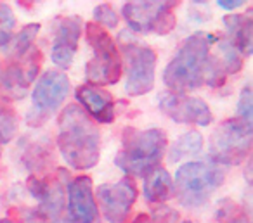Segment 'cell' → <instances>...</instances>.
I'll use <instances>...</instances> for the list:
<instances>
[{
  "label": "cell",
  "mask_w": 253,
  "mask_h": 223,
  "mask_svg": "<svg viewBox=\"0 0 253 223\" xmlns=\"http://www.w3.org/2000/svg\"><path fill=\"white\" fill-rule=\"evenodd\" d=\"M218 54L215 57L218 59V63L222 64V68L225 70V73L236 74L243 70V56L238 52L234 45H232L231 40L225 37L224 40H218Z\"/></svg>",
  "instance_id": "44dd1931"
},
{
  "label": "cell",
  "mask_w": 253,
  "mask_h": 223,
  "mask_svg": "<svg viewBox=\"0 0 253 223\" xmlns=\"http://www.w3.org/2000/svg\"><path fill=\"white\" fill-rule=\"evenodd\" d=\"M224 26L227 30V38L238 49L243 57L252 56L253 52V19L252 9L245 14H229L224 18Z\"/></svg>",
  "instance_id": "2e32d148"
},
{
  "label": "cell",
  "mask_w": 253,
  "mask_h": 223,
  "mask_svg": "<svg viewBox=\"0 0 253 223\" xmlns=\"http://www.w3.org/2000/svg\"><path fill=\"white\" fill-rule=\"evenodd\" d=\"M153 223H177L179 222V215L175 209L167 208V206H156L153 211V216H149Z\"/></svg>",
  "instance_id": "4316f807"
},
{
  "label": "cell",
  "mask_w": 253,
  "mask_h": 223,
  "mask_svg": "<svg viewBox=\"0 0 253 223\" xmlns=\"http://www.w3.org/2000/svg\"><path fill=\"white\" fill-rule=\"evenodd\" d=\"M179 2H126L122 7V16L128 28L137 33L167 35L175 28V7Z\"/></svg>",
  "instance_id": "9c48e42d"
},
{
  "label": "cell",
  "mask_w": 253,
  "mask_h": 223,
  "mask_svg": "<svg viewBox=\"0 0 253 223\" xmlns=\"http://www.w3.org/2000/svg\"><path fill=\"white\" fill-rule=\"evenodd\" d=\"M132 223H153V220L149 218V215H139Z\"/></svg>",
  "instance_id": "f1b7e54d"
},
{
  "label": "cell",
  "mask_w": 253,
  "mask_h": 223,
  "mask_svg": "<svg viewBox=\"0 0 253 223\" xmlns=\"http://www.w3.org/2000/svg\"><path fill=\"white\" fill-rule=\"evenodd\" d=\"M82 28H84V23H82L80 16H68V18L57 19L52 49H50V59L59 70H68L73 64Z\"/></svg>",
  "instance_id": "5bb4252c"
},
{
  "label": "cell",
  "mask_w": 253,
  "mask_h": 223,
  "mask_svg": "<svg viewBox=\"0 0 253 223\" xmlns=\"http://www.w3.org/2000/svg\"><path fill=\"white\" fill-rule=\"evenodd\" d=\"M217 220L222 223H250V218L245 211H241L238 204L231 201V199H225L218 204L217 208Z\"/></svg>",
  "instance_id": "603a6c76"
},
{
  "label": "cell",
  "mask_w": 253,
  "mask_h": 223,
  "mask_svg": "<svg viewBox=\"0 0 253 223\" xmlns=\"http://www.w3.org/2000/svg\"><path fill=\"white\" fill-rule=\"evenodd\" d=\"M94 195L106 222L125 223L137 201V185L134 178L125 177L116 184L99 185Z\"/></svg>",
  "instance_id": "30bf717a"
},
{
  "label": "cell",
  "mask_w": 253,
  "mask_h": 223,
  "mask_svg": "<svg viewBox=\"0 0 253 223\" xmlns=\"http://www.w3.org/2000/svg\"><path fill=\"white\" fill-rule=\"evenodd\" d=\"M158 108L165 116L182 125L208 126L213 119L211 109L203 99L187 94H175L170 90L162 92L158 95Z\"/></svg>",
  "instance_id": "8fae6325"
},
{
  "label": "cell",
  "mask_w": 253,
  "mask_h": 223,
  "mask_svg": "<svg viewBox=\"0 0 253 223\" xmlns=\"http://www.w3.org/2000/svg\"><path fill=\"white\" fill-rule=\"evenodd\" d=\"M201 149H203V135L198 130H191V132L180 135L170 146L169 161L170 163H179L184 157L198 156L201 152Z\"/></svg>",
  "instance_id": "d6986e66"
},
{
  "label": "cell",
  "mask_w": 253,
  "mask_h": 223,
  "mask_svg": "<svg viewBox=\"0 0 253 223\" xmlns=\"http://www.w3.org/2000/svg\"><path fill=\"white\" fill-rule=\"evenodd\" d=\"M253 142V130L250 125L243 123L238 118H229L222 121L213 133L210 135V150L211 163L238 166L250 156Z\"/></svg>",
  "instance_id": "52a82bcc"
},
{
  "label": "cell",
  "mask_w": 253,
  "mask_h": 223,
  "mask_svg": "<svg viewBox=\"0 0 253 223\" xmlns=\"http://www.w3.org/2000/svg\"><path fill=\"white\" fill-rule=\"evenodd\" d=\"M118 50L125 61V92L132 97L146 95L155 88V73L158 56L151 47L139 43L128 32L118 37Z\"/></svg>",
  "instance_id": "8992f818"
},
{
  "label": "cell",
  "mask_w": 253,
  "mask_h": 223,
  "mask_svg": "<svg viewBox=\"0 0 253 223\" xmlns=\"http://www.w3.org/2000/svg\"><path fill=\"white\" fill-rule=\"evenodd\" d=\"M78 106L88 114L92 121L111 123L115 119V99L111 92L94 85H80L75 90Z\"/></svg>",
  "instance_id": "9a60e30c"
},
{
  "label": "cell",
  "mask_w": 253,
  "mask_h": 223,
  "mask_svg": "<svg viewBox=\"0 0 253 223\" xmlns=\"http://www.w3.org/2000/svg\"><path fill=\"white\" fill-rule=\"evenodd\" d=\"M64 188L59 182H54V184H49V188L43 194V197L39 201V208L35 209V215L39 218L43 220H50L56 218L64 208Z\"/></svg>",
  "instance_id": "ffe728a7"
},
{
  "label": "cell",
  "mask_w": 253,
  "mask_h": 223,
  "mask_svg": "<svg viewBox=\"0 0 253 223\" xmlns=\"http://www.w3.org/2000/svg\"><path fill=\"white\" fill-rule=\"evenodd\" d=\"M57 147L73 170L85 171L97 164L101 156V133L78 104H68L57 118Z\"/></svg>",
  "instance_id": "6da1fadb"
},
{
  "label": "cell",
  "mask_w": 253,
  "mask_h": 223,
  "mask_svg": "<svg viewBox=\"0 0 253 223\" xmlns=\"http://www.w3.org/2000/svg\"><path fill=\"white\" fill-rule=\"evenodd\" d=\"M238 119L253 126V92L250 85H245L238 101Z\"/></svg>",
  "instance_id": "cb8c5ba5"
},
{
  "label": "cell",
  "mask_w": 253,
  "mask_h": 223,
  "mask_svg": "<svg viewBox=\"0 0 253 223\" xmlns=\"http://www.w3.org/2000/svg\"><path fill=\"white\" fill-rule=\"evenodd\" d=\"M173 194V182L165 168H156L144 178V197L151 204H162Z\"/></svg>",
  "instance_id": "e0dca14e"
},
{
  "label": "cell",
  "mask_w": 253,
  "mask_h": 223,
  "mask_svg": "<svg viewBox=\"0 0 253 223\" xmlns=\"http://www.w3.org/2000/svg\"><path fill=\"white\" fill-rule=\"evenodd\" d=\"M180 223H194V222H191V220H184V222H180Z\"/></svg>",
  "instance_id": "1f68e13d"
},
{
  "label": "cell",
  "mask_w": 253,
  "mask_h": 223,
  "mask_svg": "<svg viewBox=\"0 0 253 223\" xmlns=\"http://www.w3.org/2000/svg\"><path fill=\"white\" fill-rule=\"evenodd\" d=\"M225 173L211 161L184 163L175 173L173 192L184 208H200L207 204L215 190L222 185Z\"/></svg>",
  "instance_id": "5b68a950"
},
{
  "label": "cell",
  "mask_w": 253,
  "mask_h": 223,
  "mask_svg": "<svg viewBox=\"0 0 253 223\" xmlns=\"http://www.w3.org/2000/svg\"><path fill=\"white\" fill-rule=\"evenodd\" d=\"M68 216L73 223H97L99 208L92 190V178L87 175L68 180L66 184Z\"/></svg>",
  "instance_id": "4fadbf2b"
},
{
  "label": "cell",
  "mask_w": 253,
  "mask_h": 223,
  "mask_svg": "<svg viewBox=\"0 0 253 223\" xmlns=\"http://www.w3.org/2000/svg\"><path fill=\"white\" fill-rule=\"evenodd\" d=\"M85 38L92 49V59L85 64V76L88 85L104 87L118 83L122 78L123 61L115 38L109 35L108 30L94 21L85 25Z\"/></svg>",
  "instance_id": "277c9868"
},
{
  "label": "cell",
  "mask_w": 253,
  "mask_h": 223,
  "mask_svg": "<svg viewBox=\"0 0 253 223\" xmlns=\"http://www.w3.org/2000/svg\"><path fill=\"white\" fill-rule=\"evenodd\" d=\"M70 78L57 70H47L39 76L32 92V109L26 116L30 126H42L50 116L59 111L61 104L70 95Z\"/></svg>",
  "instance_id": "ba28073f"
},
{
  "label": "cell",
  "mask_w": 253,
  "mask_h": 223,
  "mask_svg": "<svg viewBox=\"0 0 253 223\" xmlns=\"http://www.w3.org/2000/svg\"><path fill=\"white\" fill-rule=\"evenodd\" d=\"M14 14L7 4H0V47H5L12 38V28H14Z\"/></svg>",
  "instance_id": "d4e9b609"
},
{
  "label": "cell",
  "mask_w": 253,
  "mask_h": 223,
  "mask_svg": "<svg viewBox=\"0 0 253 223\" xmlns=\"http://www.w3.org/2000/svg\"><path fill=\"white\" fill-rule=\"evenodd\" d=\"M167 144L169 140L162 128H125L122 135V149L116 154L115 164L130 178H146L160 168Z\"/></svg>",
  "instance_id": "3957f363"
},
{
  "label": "cell",
  "mask_w": 253,
  "mask_h": 223,
  "mask_svg": "<svg viewBox=\"0 0 253 223\" xmlns=\"http://www.w3.org/2000/svg\"><path fill=\"white\" fill-rule=\"evenodd\" d=\"M40 32L39 23H32V25H26L19 30V33L16 37H12L9 40V43L4 47L5 56L9 61H19L21 57H25L30 50L33 49V42H35L37 35Z\"/></svg>",
  "instance_id": "ac0fdd59"
},
{
  "label": "cell",
  "mask_w": 253,
  "mask_h": 223,
  "mask_svg": "<svg viewBox=\"0 0 253 223\" xmlns=\"http://www.w3.org/2000/svg\"><path fill=\"white\" fill-rule=\"evenodd\" d=\"M0 223H14V222H12V220H9V218H2V220H0Z\"/></svg>",
  "instance_id": "4dcf8cb0"
},
{
  "label": "cell",
  "mask_w": 253,
  "mask_h": 223,
  "mask_svg": "<svg viewBox=\"0 0 253 223\" xmlns=\"http://www.w3.org/2000/svg\"><path fill=\"white\" fill-rule=\"evenodd\" d=\"M40 70V52L33 47L19 61H9L0 71V85L11 99H23L28 87L37 80Z\"/></svg>",
  "instance_id": "7c38bea8"
},
{
  "label": "cell",
  "mask_w": 253,
  "mask_h": 223,
  "mask_svg": "<svg viewBox=\"0 0 253 223\" xmlns=\"http://www.w3.org/2000/svg\"><path fill=\"white\" fill-rule=\"evenodd\" d=\"M18 114L7 102H0V146H5L16 137L18 132Z\"/></svg>",
  "instance_id": "7402d4cb"
},
{
  "label": "cell",
  "mask_w": 253,
  "mask_h": 223,
  "mask_svg": "<svg viewBox=\"0 0 253 223\" xmlns=\"http://www.w3.org/2000/svg\"><path fill=\"white\" fill-rule=\"evenodd\" d=\"M217 4H218V7L225 9V11H232V9H238V7H241V5H245L246 2L245 0H218Z\"/></svg>",
  "instance_id": "83f0119b"
},
{
  "label": "cell",
  "mask_w": 253,
  "mask_h": 223,
  "mask_svg": "<svg viewBox=\"0 0 253 223\" xmlns=\"http://www.w3.org/2000/svg\"><path fill=\"white\" fill-rule=\"evenodd\" d=\"M94 23H97L104 30H113L118 26V16H116L115 9L111 7V4H99L94 9Z\"/></svg>",
  "instance_id": "484cf974"
},
{
  "label": "cell",
  "mask_w": 253,
  "mask_h": 223,
  "mask_svg": "<svg viewBox=\"0 0 253 223\" xmlns=\"http://www.w3.org/2000/svg\"><path fill=\"white\" fill-rule=\"evenodd\" d=\"M52 223H73V222H70V220H56V222H52Z\"/></svg>",
  "instance_id": "f546056e"
},
{
  "label": "cell",
  "mask_w": 253,
  "mask_h": 223,
  "mask_svg": "<svg viewBox=\"0 0 253 223\" xmlns=\"http://www.w3.org/2000/svg\"><path fill=\"white\" fill-rule=\"evenodd\" d=\"M217 42V37L205 32L193 33L184 40L180 49L163 70V83L170 92L186 94L203 87L205 66L210 57V45Z\"/></svg>",
  "instance_id": "7a4b0ae2"
}]
</instances>
